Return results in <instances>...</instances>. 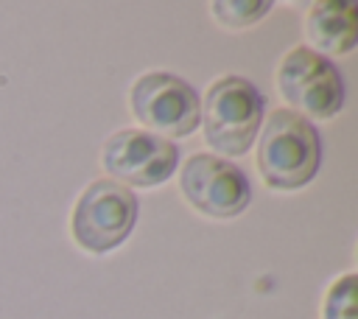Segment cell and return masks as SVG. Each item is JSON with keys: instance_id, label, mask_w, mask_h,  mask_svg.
<instances>
[{"instance_id": "cell-1", "label": "cell", "mask_w": 358, "mask_h": 319, "mask_svg": "<svg viewBox=\"0 0 358 319\" xmlns=\"http://www.w3.org/2000/svg\"><path fill=\"white\" fill-rule=\"evenodd\" d=\"M319 165L322 140L316 126L294 109H274L257 143V171L263 182L274 190H299L316 179Z\"/></svg>"}, {"instance_id": "cell-2", "label": "cell", "mask_w": 358, "mask_h": 319, "mask_svg": "<svg viewBox=\"0 0 358 319\" xmlns=\"http://www.w3.org/2000/svg\"><path fill=\"white\" fill-rule=\"evenodd\" d=\"M199 123L207 146L215 148L218 157H241L252 148L263 126V98L249 78L221 76L199 104Z\"/></svg>"}, {"instance_id": "cell-3", "label": "cell", "mask_w": 358, "mask_h": 319, "mask_svg": "<svg viewBox=\"0 0 358 319\" xmlns=\"http://www.w3.org/2000/svg\"><path fill=\"white\" fill-rule=\"evenodd\" d=\"M134 224L137 196L115 179H95L81 190L73 207L70 229L84 252L106 255L131 235Z\"/></svg>"}, {"instance_id": "cell-4", "label": "cell", "mask_w": 358, "mask_h": 319, "mask_svg": "<svg viewBox=\"0 0 358 319\" xmlns=\"http://www.w3.org/2000/svg\"><path fill=\"white\" fill-rule=\"evenodd\" d=\"M277 90L282 101L308 120H330L344 106V81L338 67L305 45L288 50L280 62Z\"/></svg>"}, {"instance_id": "cell-5", "label": "cell", "mask_w": 358, "mask_h": 319, "mask_svg": "<svg viewBox=\"0 0 358 319\" xmlns=\"http://www.w3.org/2000/svg\"><path fill=\"white\" fill-rule=\"evenodd\" d=\"M199 92L173 73H145L131 84L129 106L157 137H187L199 129Z\"/></svg>"}, {"instance_id": "cell-6", "label": "cell", "mask_w": 358, "mask_h": 319, "mask_svg": "<svg viewBox=\"0 0 358 319\" xmlns=\"http://www.w3.org/2000/svg\"><path fill=\"white\" fill-rule=\"evenodd\" d=\"M179 187L187 204L210 218H235L252 201L246 173L218 154H193L182 165Z\"/></svg>"}, {"instance_id": "cell-7", "label": "cell", "mask_w": 358, "mask_h": 319, "mask_svg": "<svg viewBox=\"0 0 358 319\" xmlns=\"http://www.w3.org/2000/svg\"><path fill=\"white\" fill-rule=\"evenodd\" d=\"M103 171L115 182L134 187H154L173 176L179 165V148L145 129H120L106 137L101 148Z\"/></svg>"}, {"instance_id": "cell-8", "label": "cell", "mask_w": 358, "mask_h": 319, "mask_svg": "<svg viewBox=\"0 0 358 319\" xmlns=\"http://www.w3.org/2000/svg\"><path fill=\"white\" fill-rule=\"evenodd\" d=\"M305 34L313 42L310 50L322 56H344L358 42V8L341 0L313 3L305 17Z\"/></svg>"}, {"instance_id": "cell-9", "label": "cell", "mask_w": 358, "mask_h": 319, "mask_svg": "<svg viewBox=\"0 0 358 319\" xmlns=\"http://www.w3.org/2000/svg\"><path fill=\"white\" fill-rule=\"evenodd\" d=\"M322 319H358V277L355 274H344L327 288Z\"/></svg>"}, {"instance_id": "cell-10", "label": "cell", "mask_w": 358, "mask_h": 319, "mask_svg": "<svg viewBox=\"0 0 358 319\" xmlns=\"http://www.w3.org/2000/svg\"><path fill=\"white\" fill-rule=\"evenodd\" d=\"M271 11V3L266 0H224V3H213V14L221 25L227 28H246L255 25L257 20H263Z\"/></svg>"}]
</instances>
